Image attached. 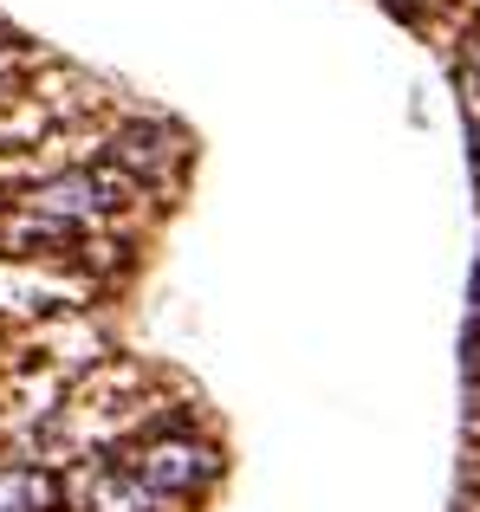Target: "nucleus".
<instances>
[{
  "mask_svg": "<svg viewBox=\"0 0 480 512\" xmlns=\"http://www.w3.org/2000/svg\"><path fill=\"white\" fill-rule=\"evenodd\" d=\"M33 201L46 214H98V208H111V201H117V188L104 182V175H59V182H46Z\"/></svg>",
  "mask_w": 480,
  "mask_h": 512,
  "instance_id": "1",
  "label": "nucleus"
},
{
  "mask_svg": "<svg viewBox=\"0 0 480 512\" xmlns=\"http://www.w3.org/2000/svg\"><path fill=\"white\" fill-rule=\"evenodd\" d=\"M91 512H156V493L143 474H104L91 487Z\"/></svg>",
  "mask_w": 480,
  "mask_h": 512,
  "instance_id": "2",
  "label": "nucleus"
},
{
  "mask_svg": "<svg viewBox=\"0 0 480 512\" xmlns=\"http://www.w3.org/2000/svg\"><path fill=\"white\" fill-rule=\"evenodd\" d=\"M202 474H208V467H202V454H195V448H156L150 467H143L150 493H182L189 480H202Z\"/></svg>",
  "mask_w": 480,
  "mask_h": 512,
  "instance_id": "3",
  "label": "nucleus"
},
{
  "mask_svg": "<svg viewBox=\"0 0 480 512\" xmlns=\"http://www.w3.org/2000/svg\"><path fill=\"white\" fill-rule=\"evenodd\" d=\"M474 78H480V39H474Z\"/></svg>",
  "mask_w": 480,
  "mask_h": 512,
  "instance_id": "4",
  "label": "nucleus"
}]
</instances>
